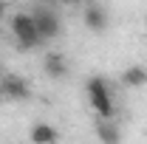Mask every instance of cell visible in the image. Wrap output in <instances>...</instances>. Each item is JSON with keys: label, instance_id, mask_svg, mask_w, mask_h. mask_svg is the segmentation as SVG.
Here are the masks:
<instances>
[{"label": "cell", "instance_id": "6da1fadb", "mask_svg": "<svg viewBox=\"0 0 147 144\" xmlns=\"http://www.w3.org/2000/svg\"><path fill=\"white\" fill-rule=\"evenodd\" d=\"M85 93H88V102H91V108L96 110V116L102 119V122H113V93H110V85L102 79V76H91L88 82H85Z\"/></svg>", "mask_w": 147, "mask_h": 144}, {"label": "cell", "instance_id": "7a4b0ae2", "mask_svg": "<svg viewBox=\"0 0 147 144\" xmlns=\"http://www.w3.org/2000/svg\"><path fill=\"white\" fill-rule=\"evenodd\" d=\"M11 34L20 42V48H37L40 45V34H37V26L31 11H17L11 17Z\"/></svg>", "mask_w": 147, "mask_h": 144}, {"label": "cell", "instance_id": "3957f363", "mask_svg": "<svg viewBox=\"0 0 147 144\" xmlns=\"http://www.w3.org/2000/svg\"><path fill=\"white\" fill-rule=\"evenodd\" d=\"M31 17H34V26H37V34L40 40H54L59 34V14H57L54 9H48V6H37L34 11H31Z\"/></svg>", "mask_w": 147, "mask_h": 144}, {"label": "cell", "instance_id": "277c9868", "mask_svg": "<svg viewBox=\"0 0 147 144\" xmlns=\"http://www.w3.org/2000/svg\"><path fill=\"white\" fill-rule=\"evenodd\" d=\"M0 93H3L6 99H14V102H23V99L31 96L28 82H26L23 76H17V73H3V76H0Z\"/></svg>", "mask_w": 147, "mask_h": 144}, {"label": "cell", "instance_id": "5b68a950", "mask_svg": "<svg viewBox=\"0 0 147 144\" xmlns=\"http://www.w3.org/2000/svg\"><path fill=\"white\" fill-rule=\"evenodd\" d=\"M82 20H85V26H88L91 31H105V26H108V11H105V6H99V3H88L85 11H82Z\"/></svg>", "mask_w": 147, "mask_h": 144}, {"label": "cell", "instance_id": "8992f818", "mask_svg": "<svg viewBox=\"0 0 147 144\" xmlns=\"http://www.w3.org/2000/svg\"><path fill=\"white\" fill-rule=\"evenodd\" d=\"M28 139H31V144H57L59 133H57V127H54V124H48V122H40V124L31 127Z\"/></svg>", "mask_w": 147, "mask_h": 144}, {"label": "cell", "instance_id": "52a82bcc", "mask_svg": "<svg viewBox=\"0 0 147 144\" xmlns=\"http://www.w3.org/2000/svg\"><path fill=\"white\" fill-rule=\"evenodd\" d=\"M96 139L102 144H122V133H119V124L116 122H102L96 124Z\"/></svg>", "mask_w": 147, "mask_h": 144}, {"label": "cell", "instance_id": "ba28073f", "mask_svg": "<svg viewBox=\"0 0 147 144\" xmlns=\"http://www.w3.org/2000/svg\"><path fill=\"white\" fill-rule=\"evenodd\" d=\"M45 73L51 76V79H62L65 73H68V62H65V57L51 51V54H45Z\"/></svg>", "mask_w": 147, "mask_h": 144}, {"label": "cell", "instance_id": "9c48e42d", "mask_svg": "<svg viewBox=\"0 0 147 144\" xmlns=\"http://www.w3.org/2000/svg\"><path fill=\"white\" fill-rule=\"evenodd\" d=\"M122 82H125L127 88H142V85H147V68H142V65H130V68H125Z\"/></svg>", "mask_w": 147, "mask_h": 144}, {"label": "cell", "instance_id": "30bf717a", "mask_svg": "<svg viewBox=\"0 0 147 144\" xmlns=\"http://www.w3.org/2000/svg\"><path fill=\"white\" fill-rule=\"evenodd\" d=\"M3 14H6V6H3V3H0V20H3Z\"/></svg>", "mask_w": 147, "mask_h": 144}, {"label": "cell", "instance_id": "8fae6325", "mask_svg": "<svg viewBox=\"0 0 147 144\" xmlns=\"http://www.w3.org/2000/svg\"><path fill=\"white\" fill-rule=\"evenodd\" d=\"M144 34H147V20H144Z\"/></svg>", "mask_w": 147, "mask_h": 144}, {"label": "cell", "instance_id": "7c38bea8", "mask_svg": "<svg viewBox=\"0 0 147 144\" xmlns=\"http://www.w3.org/2000/svg\"><path fill=\"white\" fill-rule=\"evenodd\" d=\"M0 76H3V65H0Z\"/></svg>", "mask_w": 147, "mask_h": 144}]
</instances>
